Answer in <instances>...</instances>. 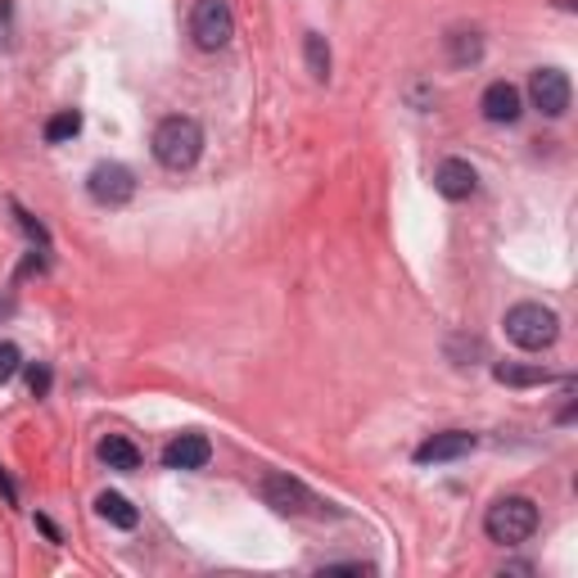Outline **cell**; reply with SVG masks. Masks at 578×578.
I'll return each mask as SVG.
<instances>
[{
    "instance_id": "1",
    "label": "cell",
    "mask_w": 578,
    "mask_h": 578,
    "mask_svg": "<svg viewBox=\"0 0 578 578\" xmlns=\"http://www.w3.org/2000/svg\"><path fill=\"white\" fill-rule=\"evenodd\" d=\"M154 159H159L168 172H185V168H195L200 163V154H204V127L195 118H163L159 127H154Z\"/></svg>"
},
{
    "instance_id": "2",
    "label": "cell",
    "mask_w": 578,
    "mask_h": 578,
    "mask_svg": "<svg viewBox=\"0 0 578 578\" xmlns=\"http://www.w3.org/2000/svg\"><path fill=\"white\" fill-rule=\"evenodd\" d=\"M502 326H507V339L515 343V349H524V353L552 349L556 335H560V317L552 313V307H543V303H515Z\"/></svg>"
},
{
    "instance_id": "3",
    "label": "cell",
    "mask_w": 578,
    "mask_h": 578,
    "mask_svg": "<svg viewBox=\"0 0 578 578\" xmlns=\"http://www.w3.org/2000/svg\"><path fill=\"white\" fill-rule=\"evenodd\" d=\"M484 533L502 547L529 543V537L537 533V507L529 502V497H497V502L488 507V515H484Z\"/></svg>"
},
{
    "instance_id": "4",
    "label": "cell",
    "mask_w": 578,
    "mask_h": 578,
    "mask_svg": "<svg viewBox=\"0 0 578 578\" xmlns=\"http://www.w3.org/2000/svg\"><path fill=\"white\" fill-rule=\"evenodd\" d=\"M190 36H195L200 50H222L230 36H236V19H230L226 0H200L190 10Z\"/></svg>"
},
{
    "instance_id": "5",
    "label": "cell",
    "mask_w": 578,
    "mask_h": 578,
    "mask_svg": "<svg viewBox=\"0 0 578 578\" xmlns=\"http://www.w3.org/2000/svg\"><path fill=\"white\" fill-rule=\"evenodd\" d=\"M87 190H91V200L100 208H123L136 195V177L123 163H95L91 177H87Z\"/></svg>"
},
{
    "instance_id": "6",
    "label": "cell",
    "mask_w": 578,
    "mask_h": 578,
    "mask_svg": "<svg viewBox=\"0 0 578 578\" xmlns=\"http://www.w3.org/2000/svg\"><path fill=\"white\" fill-rule=\"evenodd\" d=\"M569 77L560 72V68H537L533 77H529V100H533V109L537 113H547V118H560V113L569 109Z\"/></svg>"
},
{
    "instance_id": "7",
    "label": "cell",
    "mask_w": 578,
    "mask_h": 578,
    "mask_svg": "<svg viewBox=\"0 0 578 578\" xmlns=\"http://www.w3.org/2000/svg\"><path fill=\"white\" fill-rule=\"evenodd\" d=\"M262 502L272 511H281V515H303V511L317 507V497L290 475H267L262 479Z\"/></svg>"
},
{
    "instance_id": "8",
    "label": "cell",
    "mask_w": 578,
    "mask_h": 578,
    "mask_svg": "<svg viewBox=\"0 0 578 578\" xmlns=\"http://www.w3.org/2000/svg\"><path fill=\"white\" fill-rule=\"evenodd\" d=\"M475 434H466V430H443V434H434V439H426L416 447V466H443V461H456V456H471L475 452Z\"/></svg>"
},
{
    "instance_id": "9",
    "label": "cell",
    "mask_w": 578,
    "mask_h": 578,
    "mask_svg": "<svg viewBox=\"0 0 578 578\" xmlns=\"http://www.w3.org/2000/svg\"><path fill=\"white\" fill-rule=\"evenodd\" d=\"M208 461H213V443L204 434H177L163 447V466L168 471H204Z\"/></svg>"
},
{
    "instance_id": "10",
    "label": "cell",
    "mask_w": 578,
    "mask_h": 578,
    "mask_svg": "<svg viewBox=\"0 0 578 578\" xmlns=\"http://www.w3.org/2000/svg\"><path fill=\"white\" fill-rule=\"evenodd\" d=\"M479 109H484V118H488V123H497V127H511V123H520L524 100H520V91H515L511 82H492V87L484 91Z\"/></svg>"
},
{
    "instance_id": "11",
    "label": "cell",
    "mask_w": 578,
    "mask_h": 578,
    "mask_svg": "<svg viewBox=\"0 0 578 578\" xmlns=\"http://www.w3.org/2000/svg\"><path fill=\"white\" fill-rule=\"evenodd\" d=\"M434 185H439L443 200H471L475 185H479V172L466 159H443L439 172H434Z\"/></svg>"
},
{
    "instance_id": "12",
    "label": "cell",
    "mask_w": 578,
    "mask_h": 578,
    "mask_svg": "<svg viewBox=\"0 0 578 578\" xmlns=\"http://www.w3.org/2000/svg\"><path fill=\"white\" fill-rule=\"evenodd\" d=\"M95 456L104 461L109 471H123V475L140 471V447H136L127 434H104V439H100V447H95Z\"/></svg>"
},
{
    "instance_id": "13",
    "label": "cell",
    "mask_w": 578,
    "mask_h": 578,
    "mask_svg": "<svg viewBox=\"0 0 578 578\" xmlns=\"http://www.w3.org/2000/svg\"><path fill=\"white\" fill-rule=\"evenodd\" d=\"M95 511H100V520H109L113 529H136V524H140L136 507L127 502L123 492H100V497H95Z\"/></svg>"
},
{
    "instance_id": "14",
    "label": "cell",
    "mask_w": 578,
    "mask_h": 578,
    "mask_svg": "<svg viewBox=\"0 0 578 578\" xmlns=\"http://www.w3.org/2000/svg\"><path fill=\"white\" fill-rule=\"evenodd\" d=\"M484 55V36L479 32H452L447 36V59H452V68H466V64H475Z\"/></svg>"
},
{
    "instance_id": "15",
    "label": "cell",
    "mask_w": 578,
    "mask_h": 578,
    "mask_svg": "<svg viewBox=\"0 0 578 578\" xmlns=\"http://www.w3.org/2000/svg\"><path fill=\"white\" fill-rule=\"evenodd\" d=\"M303 55H307V72H313L317 82H326V77H330V46H326L321 32H307L303 36Z\"/></svg>"
},
{
    "instance_id": "16",
    "label": "cell",
    "mask_w": 578,
    "mask_h": 578,
    "mask_svg": "<svg viewBox=\"0 0 578 578\" xmlns=\"http://www.w3.org/2000/svg\"><path fill=\"white\" fill-rule=\"evenodd\" d=\"M77 132H82V113H77V109H64V113H55V118L46 123V140H50V145L72 140Z\"/></svg>"
},
{
    "instance_id": "17",
    "label": "cell",
    "mask_w": 578,
    "mask_h": 578,
    "mask_svg": "<svg viewBox=\"0 0 578 578\" xmlns=\"http://www.w3.org/2000/svg\"><path fill=\"white\" fill-rule=\"evenodd\" d=\"M492 375L502 384H547L552 379V371H543V366H511V362L492 366Z\"/></svg>"
},
{
    "instance_id": "18",
    "label": "cell",
    "mask_w": 578,
    "mask_h": 578,
    "mask_svg": "<svg viewBox=\"0 0 578 578\" xmlns=\"http://www.w3.org/2000/svg\"><path fill=\"white\" fill-rule=\"evenodd\" d=\"M19 366H23V353L14 343H0V384H10L19 375Z\"/></svg>"
},
{
    "instance_id": "19",
    "label": "cell",
    "mask_w": 578,
    "mask_h": 578,
    "mask_svg": "<svg viewBox=\"0 0 578 578\" xmlns=\"http://www.w3.org/2000/svg\"><path fill=\"white\" fill-rule=\"evenodd\" d=\"M27 389L36 398H46L50 394V366H27Z\"/></svg>"
},
{
    "instance_id": "20",
    "label": "cell",
    "mask_w": 578,
    "mask_h": 578,
    "mask_svg": "<svg viewBox=\"0 0 578 578\" xmlns=\"http://www.w3.org/2000/svg\"><path fill=\"white\" fill-rule=\"evenodd\" d=\"M36 524H42V533H46V537H50V543H59V529H55V524H50V520H46V515H36Z\"/></svg>"
},
{
    "instance_id": "21",
    "label": "cell",
    "mask_w": 578,
    "mask_h": 578,
    "mask_svg": "<svg viewBox=\"0 0 578 578\" xmlns=\"http://www.w3.org/2000/svg\"><path fill=\"white\" fill-rule=\"evenodd\" d=\"M0 488H5V497H10V502H19V492H14V484L5 479V471H0Z\"/></svg>"
}]
</instances>
